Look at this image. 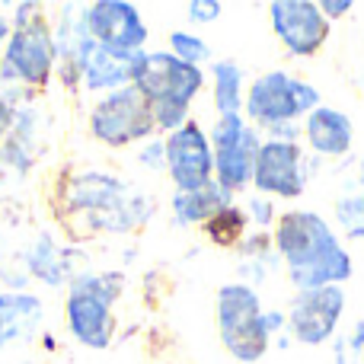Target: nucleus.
<instances>
[{
  "mask_svg": "<svg viewBox=\"0 0 364 364\" xmlns=\"http://www.w3.org/2000/svg\"><path fill=\"white\" fill-rule=\"evenodd\" d=\"M275 252L288 265V282L297 291L342 288L355 272L348 250L339 243L336 230L316 211H284L272 230Z\"/></svg>",
  "mask_w": 364,
  "mask_h": 364,
  "instance_id": "nucleus-1",
  "label": "nucleus"
},
{
  "mask_svg": "<svg viewBox=\"0 0 364 364\" xmlns=\"http://www.w3.org/2000/svg\"><path fill=\"white\" fill-rule=\"evenodd\" d=\"M68 214L80 218L96 233H128L151 218L154 205L144 192L128 188L109 173H77L61 192Z\"/></svg>",
  "mask_w": 364,
  "mask_h": 364,
  "instance_id": "nucleus-2",
  "label": "nucleus"
},
{
  "mask_svg": "<svg viewBox=\"0 0 364 364\" xmlns=\"http://www.w3.org/2000/svg\"><path fill=\"white\" fill-rule=\"evenodd\" d=\"M132 83L151 102L157 132L173 134L188 122L192 100L205 87V70L179 61L170 51H141L134 61Z\"/></svg>",
  "mask_w": 364,
  "mask_h": 364,
  "instance_id": "nucleus-3",
  "label": "nucleus"
},
{
  "mask_svg": "<svg viewBox=\"0 0 364 364\" xmlns=\"http://www.w3.org/2000/svg\"><path fill=\"white\" fill-rule=\"evenodd\" d=\"M55 29L42 16V6L19 4L16 19L10 26V38L4 45V58H0V80L45 90L55 74Z\"/></svg>",
  "mask_w": 364,
  "mask_h": 364,
  "instance_id": "nucleus-4",
  "label": "nucleus"
},
{
  "mask_svg": "<svg viewBox=\"0 0 364 364\" xmlns=\"http://www.w3.org/2000/svg\"><path fill=\"white\" fill-rule=\"evenodd\" d=\"M125 291V275L122 272H80L70 282L68 301H64V316L68 329L80 346L93 352H106L115 339V301Z\"/></svg>",
  "mask_w": 364,
  "mask_h": 364,
  "instance_id": "nucleus-5",
  "label": "nucleus"
},
{
  "mask_svg": "<svg viewBox=\"0 0 364 364\" xmlns=\"http://www.w3.org/2000/svg\"><path fill=\"white\" fill-rule=\"evenodd\" d=\"M218 336L227 355L256 364L272 348V333L259 291L246 282H230L218 291Z\"/></svg>",
  "mask_w": 364,
  "mask_h": 364,
  "instance_id": "nucleus-6",
  "label": "nucleus"
},
{
  "mask_svg": "<svg viewBox=\"0 0 364 364\" xmlns=\"http://www.w3.org/2000/svg\"><path fill=\"white\" fill-rule=\"evenodd\" d=\"M320 102V90L288 70H269L250 83L243 100L246 122L259 132H272L282 125H297V119H307Z\"/></svg>",
  "mask_w": 364,
  "mask_h": 364,
  "instance_id": "nucleus-7",
  "label": "nucleus"
},
{
  "mask_svg": "<svg viewBox=\"0 0 364 364\" xmlns=\"http://www.w3.org/2000/svg\"><path fill=\"white\" fill-rule=\"evenodd\" d=\"M214 151V182L230 195H240L252 186L256 154L262 147V134L243 115H220L208 132Z\"/></svg>",
  "mask_w": 364,
  "mask_h": 364,
  "instance_id": "nucleus-8",
  "label": "nucleus"
},
{
  "mask_svg": "<svg viewBox=\"0 0 364 364\" xmlns=\"http://www.w3.org/2000/svg\"><path fill=\"white\" fill-rule=\"evenodd\" d=\"M157 132L151 102L138 93L134 83L106 93L90 112V134L106 147H128L134 141H144Z\"/></svg>",
  "mask_w": 364,
  "mask_h": 364,
  "instance_id": "nucleus-9",
  "label": "nucleus"
},
{
  "mask_svg": "<svg viewBox=\"0 0 364 364\" xmlns=\"http://www.w3.org/2000/svg\"><path fill=\"white\" fill-rule=\"evenodd\" d=\"M310 166L301 141H275L265 138L256 154V170H252V188L265 198H301L307 192Z\"/></svg>",
  "mask_w": 364,
  "mask_h": 364,
  "instance_id": "nucleus-10",
  "label": "nucleus"
},
{
  "mask_svg": "<svg viewBox=\"0 0 364 364\" xmlns=\"http://www.w3.org/2000/svg\"><path fill=\"white\" fill-rule=\"evenodd\" d=\"M272 32L294 58H314L329 42V19L314 0H272Z\"/></svg>",
  "mask_w": 364,
  "mask_h": 364,
  "instance_id": "nucleus-11",
  "label": "nucleus"
},
{
  "mask_svg": "<svg viewBox=\"0 0 364 364\" xmlns=\"http://www.w3.org/2000/svg\"><path fill=\"white\" fill-rule=\"evenodd\" d=\"M346 314V291L342 288H314L297 291L288 307V333L301 346H323L336 336L339 320Z\"/></svg>",
  "mask_w": 364,
  "mask_h": 364,
  "instance_id": "nucleus-12",
  "label": "nucleus"
},
{
  "mask_svg": "<svg viewBox=\"0 0 364 364\" xmlns=\"http://www.w3.org/2000/svg\"><path fill=\"white\" fill-rule=\"evenodd\" d=\"M166 173L176 192H198L214 182V151L205 128L188 119L179 132L166 134Z\"/></svg>",
  "mask_w": 364,
  "mask_h": 364,
  "instance_id": "nucleus-13",
  "label": "nucleus"
},
{
  "mask_svg": "<svg viewBox=\"0 0 364 364\" xmlns=\"http://www.w3.org/2000/svg\"><path fill=\"white\" fill-rule=\"evenodd\" d=\"M87 16V32L96 45L109 51H119V55H138L144 51L147 42V26L141 19V10L134 4L125 0H100V4H90L83 10Z\"/></svg>",
  "mask_w": 364,
  "mask_h": 364,
  "instance_id": "nucleus-14",
  "label": "nucleus"
},
{
  "mask_svg": "<svg viewBox=\"0 0 364 364\" xmlns=\"http://www.w3.org/2000/svg\"><path fill=\"white\" fill-rule=\"evenodd\" d=\"M138 55H119V51H109L90 38L83 55H80V83L90 90V93H102V90H106V93H115V90L132 83Z\"/></svg>",
  "mask_w": 364,
  "mask_h": 364,
  "instance_id": "nucleus-15",
  "label": "nucleus"
},
{
  "mask_svg": "<svg viewBox=\"0 0 364 364\" xmlns=\"http://www.w3.org/2000/svg\"><path fill=\"white\" fill-rule=\"evenodd\" d=\"M304 141L310 144V151L316 157H346L352 151L355 141V125L342 109L333 106H316L314 112L304 119Z\"/></svg>",
  "mask_w": 364,
  "mask_h": 364,
  "instance_id": "nucleus-16",
  "label": "nucleus"
},
{
  "mask_svg": "<svg viewBox=\"0 0 364 364\" xmlns=\"http://www.w3.org/2000/svg\"><path fill=\"white\" fill-rule=\"evenodd\" d=\"M45 320V307L29 291H4L0 294V348L10 342L32 339Z\"/></svg>",
  "mask_w": 364,
  "mask_h": 364,
  "instance_id": "nucleus-17",
  "label": "nucleus"
},
{
  "mask_svg": "<svg viewBox=\"0 0 364 364\" xmlns=\"http://www.w3.org/2000/svg\"><path fill=\"white\" fill-rule=\"evenodd\" d=\"M26 269H29L32 278L51 284V288L70 284L77 278L74 272H70V250L58 246L55 240H51V233H42V237L26 250Z\"/></svg>",
  "mask_w": 364,
  "mask_h": 364,
  "instance_id": "nucleus-18",
  "label": "nucleus"
},
{
  "mask_svg": "<svg viewBox=\"0 0 364 364\" xmlns=\"http://www.w3.org/2000/svg\"><path fill=\"white\" fill-rule=\"evenodd\" d=\"M170 205H173V214H176V224L192 227V224H205L220 208L233 205V195L227 188H220L218 182H208L198 192H176Z\"/></svg>",
  "mask_w": 364,
  "mask_h": 364,
  "instance_id": "nucleus-19",
  "label": "nucleus"
},
{
  "mask_svg": "<svg viewBox=\"0 0 364 364\" xmlns=\"http://www.w3.org/2000/svg\"><path fill=\"white\" fill-rule=\"evenodd\" d=\"M336 220L346 237L364 240V160L355 164L352 176L342 186V195L336 198Z\"/></svg>",
  "mask_w": 364,
  "mask_h": 364,
  "instance_id": "nucleus-20",
  "label": "nucleus"
},
{
  "mask_svg": "<svg viewBox=\"0 0 364 364\" xmlns=\"http://www.w3.org/2000/svg\"><path fill=\"white\" fill-rule=\"evenodd\" d=\"M211 80H214V109L218 115H240L243 112V68L230 58L211 64Z\"/></svg>",
  "mask_w": 364,
  "mask_h": 364,
  "instance_id": "nucleus-21",
  "label": "nucleus"
},
{
  "mask_svg": "<svg viewBox=\"0 0 364 364\" xmlns=\"http://www.w3.org/2000/svg\"><path fill=\"white\" fill-rule=\"evenodd\" d=\"M246 227H250V218H246L243 208L227 205L218 214H211L201 224V230H205L208 243H214L218 250H233V246H240L246 240Z\"/></svg>",
  "mask_w": 364,
  "mask_h": 364,
  "instance_id": "nucleus-22",
  "label": "nucleus"
},
{
  "mask_svg": "<svg viewBox=\"0 0 364 364\" xmlns=\"http://www.w3.org/2000/svg\"><path fill=\"white\" fill-rule=\"evenodd\" d=\"M170 55H176L179 61H186V64H205L208 58H211V48H208V42L205 38H198V36H192V32H170Z\"/></svg>",
  "mask_w": 364,
  "mask_h": 364,
  "instance_id": "nucleus-23",
  "label": "nucleus"
},
{
  "mask_svg": "<svg viewBox=\"0 0 364 364\" xmlns=\"http://www.w3.org/2000/svg\"><path fill=\"white\" fill-rule=\"evenodd\" d=\"M336 364H364V320L352 326V333H346L333 348Z\"/></svg>",
  "mask_w": 364,
  "mask_h": 364,
  "instance_id": "nucleus-24",
  "label": "nucleus"
},
{
  "mask_svg": "<svg viewBox=\"0 0 364 364\" xmlns=\"http://www.w3.org/2000/svg\"><path fill=\"white\" fill-rule=\"evenodd\" d=\"M246 218H250L252 227H259V230H269V227L278 224V211H275V201L265 198V195H250L243 205Z\"/></svg>",
  "mask_w": 364,
  "mask_h": 364,
  "instance_id": "nucleus-25",
  "label": "nucleus"
},
{
  "mask_svg": "<svg viewBox=\"0 0 364 364\" xmlns=\"http://www.w3.org/2000/svg\"><path fill=\"white\" fill-rule=\"evenodd\" d=\"M220 10H224L220 0H188L186 4V16L192 23H214L220 16Z\"/></svg>",
  "mask_w": 364,
  "mask_h": 364,
  "instance_id": "nucleus-26",
  "label": "nucleus"
},
{
  "mask_svg": "<svg viewBox=\"0 0 364 364\" xmlns=\"http://www.w3.org/2000/svg\"><path fill=\"white\" fill-rule=\"evenodd\" d=\"M138 160L147 166V170H164L166 166V144L164 141H147L144 147H141V154H138Z\"/></svg>",
  "mask_w": 364,
  "mask_h": 364,
  "instance_id": "nucleus-27",
  "label": "nucleus"
},
{
  "mask_svg": "<svg viewBox=\"0 0 364 364\" xmlns=\"http://www.w3.org/2000/svg\"><path fill=\"white\" fill-rule=\"evenodd\" d=\"M13 115H16L13 102L6 100V96H0V151H4L6 138H10V132H13Z\"/></svg>",
  "mask_w": 364,
  "mask_h": 364,
  "instance_id": "nucleus-28",
  "label": "nucleus"
},
{
  "mask_svg": "<svg viewBox=\"0 0 364 364\" xmlns=\"http://www.w3.org/2000/svg\"><path fill=\"white\" fill-rule=\"evenodd\" d=\"M320 10H323V16H326L329 23H333V19H342L346 13H352V10H355V4H352V0H323Z\"/></svg>",
  "mask_w": 364,
  "mask_h": 364,
  "instance_id": "nucleus-29",
  "label": "nucleus"
},
{
  "mask_svg": "<svg viewBox=\"0 0 364 364\" xmlns=\"http://www.w3.org/2000/svg\"><path fill=\"white\" fill-rule=\"evenodd\" d=\"M6 38H10V23H6V19H0V48L6 45Z\"/></svg>",
  "mask_w": 364,
  "mask_h": 364,
  "instance_id": "nucleus-30",
  "label": "nucleus"
}]
</instances>
